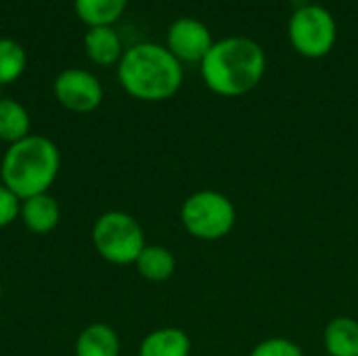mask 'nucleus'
Returning a JSON list of instances; mask_svg holds the SVG:
<instances>
[{
  "mask_svg": "<svg viewBox=\"0 0 358 356\" xmlns=\"http://www.w3.org/2000/svg\"><path fill=\"white\" fill-rule=\"evenodd\" d=\"M0 99H2V86H0Z\"/></svg>",
  "mask_w": 358,
  "mask_h": 356,
  "instance_id": "21",
  "label": "nucleus"
},
{
  "mask_svg": "<svg viewBox=\"0 0 358 356\" xmlns=\"http://www.w3.org/2000/svg\"><path fill=\"white\" fill-rule=\"evenodd\" d=\"M201 78L220 97H243L252 92L266 69V57L258 42L243 36L214 42L203 57Z\"/></svg>",
  "mask_w": 358,
  "mask_h": 356,
  "instance_id": "2",
  "label": "nucleus"
},
{
  "mask_svg": "<svg viewBox=\"0 0 358 356\" xmlns=\"http://www.w3.org/2000/svg\"><path fill=\"white\" fill-rule=\"evenodd\" d=\"M134 266L143 279H147L151 283H164L174 275L176 258L164 245H145V250L136 258Z\"/></svg>",
  "mask_w": 358,
  "mask_h": 356,
  "instance_id": "14",
  "label": "nucleus"
},
{
  "mask_svg": "<svg viewBox=\"0 0 358 356\" xmlns=\"http://www.w3.org/2000/svg\"><path fill=\"white\" fill-rule=\"evenodd\" d=\"M122 342L117 332L107 323H90L73 344V356H120Z\"/></svg>",
  "mask_w": 358,
  "mask_h": 356,
  "instance_id": "10",
  "label": "nucleus"
},
{
  "mask_svg": "<svg viewBox=\"0 0 358 356\" xmlns=\"http://www.w3.org/2000/svg\"><path fill=\"white\" fill-rule=\"evenodd\" d=\"M61 170V151L55 141L29 134L6 147L0 159V183L21 201L48 193Z\"/></svg>",
  "mask_w": 358,
  "mask_h": 356,
  "instance_id": "3",
  "label": "nucleus"
},
{
  "mask_svg": "<svg viewBox=\"0 0 358 356\" xmlns=\"http://www.w3.org/2000/svg\"><path fill=\"white\" fill-rule=\"evenodd\" d=\"M27 69V52L15 38H0V86L17 82Z\"/></svg>",
  "mask_w": 358,
  "mask_h": 356,
  "instance_id": "17",
  "label": "nucleus"
},
{
  "mask_svg": "<svg viewBox=\"0 0 358 356\" xmlns=\"http://www.w3.org/2000/svg\"><path fill=\"white\" fill-rule=\"evenodd\" d=\"M21 199L0 183V229H6L19 218Z\"/></svg>",
  "mask_w": 358,
  "mask_h": 356,
  "instance_id": "19",
  "label": "nucleus"
},
{
  "mask_svg": "<svg viewBox=\"0 0 358 356\" xmlns=\"http://www.w3.org/2000/svg\"><path fill=\"white\" fill-rule=\"evenodd\" d=\"M122 88L136 101L159 103L182 86V63L162 44L141 42L124 50L117 63Z\"/></svg>",
  "mask_w": 358,
  "mask_h": 356,
  "instance_id": "1",
  "label": "nucleus"
},
{
  "mask_svg": "<svg viewBox=\"0 0 358 356\" xmlns=\"http://www.w3.org/2000/svg\"><path fill=\"white\" fill-rule=\"evenodd\" d=\"M250 356H304V353L287 338H266L252 348Z\"/></svg>",
  "mask_w": 358,
  "mask_h": 356,
  "instance_id": "18",
  "label": "nucleus"
},
{
  "mask_svg": "<svg viewBox=\"0 0 358 356\" xmlns=\"http://www.w3.org/2000/svg\"><path fill=\"white\" fill-rule=\"evenodd\" d=\"M19 220L29 233L36 235H46L57 229L61 222V206L57 197L50 193H40L34 197H27L21 201L19 208Z\"/></svg>",
  "mask_w": 358,
  "mask_h": 356,
  "instance_id": "9",
  "label": "nucleus"
},
{
  "mask_svg": "<svg viewBox=\"0 0 358 356\" xmlns=\"http://www.w3.org/2000/svg\"><path fill=\"white\" fill-rule=\"evenodd\" d=\"M0 300H2V283H0Z\"/></svg>",
  "mask_w": 358,
  "mask_h": 356,
  "instance_id": "20",
  "label": "nucleus"
},
{
  "mask_svg": "<svg viewBox=\"0 0 358 356\" xmlns=\"http://www.w3.org/2000/svg\"><path fill=\"white\" fill-rule=\"evenodd\" d=\"M336 36H338L336 21L325 6L319 4L300 6L289 19L292 46L308 59L325 57L334 48Z\"/></svg>",
  "mask_w": 358,
  "mask_h": 356,
  "instance_id": "6",
  "label": "nucleus"
},
{
  "mask_svg": "<svg viewBox=\"0 0 358 356\" xmlns=\"http://www.w3.org/2000/svg\"><path fill=\"white\" fill-rule=\"evenodd\" d=\"M52 92L57 103L71 113H90L103 103V84L82 67L63 69L52 82Z\"/></svg>",
  "mask_w": 358,
  "mask_h": 356,
  "instance_id": "7",
  "label": "nucleus"
},
{
  "mask_svg": "<svg viewBox=\"0 0 358 356\" xmlns=\"http://www.w3.org/2000/svg\"><path fill=\"white\" fill-rule=\"evenodd\" d=\"M323 344L329 356H358V321L352 317H336L323 332Z\"/></svg>",
  "mask_w": 358,
  "mask_h": 356,
  "instance_id": "13",
  "label": "nucleus"
},
{
  "mask_svg": "<svg viewBox=\"0 0 358 356\" xmlns=\"http://www.w3.org/2000/svg\"><path fill=\"white\" fill-rule=\"evenodd\" d=\"M128 0H73V10L88 27L113 25L126 10Z\"/></svg>",
  "mask_w": 358,
  "mask_h": 356,
  "instance_id": "16",
  "label": "nucleus"
},
{
  "mask_svg": "<svg viewBox=\"0 0 358 356\" xmlns=\"http://www.w3.org/2000/svg\"><path fill=\"white\" fill-rule=\"evenodd\" d=\"M84 50L86 57L101 67H109L120 63L124 50H122V40L113 25H99V27H88L84 34Z\"/></svg>",
  "mask_w": 358,
  "mask_h": 356,
  "instance_id": "11",
  "label": "nucleus"
},
{
  "mask_svg": "<svg viewBox=\"0 0 358 356\" xmlns=\"http://www.w3.org/2000/svg\"><path fill=\"white\" fill-rule=\"evenodd\" d=\"M90 239L96 254L117 266L134 264L147 245L141 222L122 210L103 212L90 229Z\"/></svg>",
  "mask_w": 358,
  "mask_h": 356,
  "instance_id": "4",
  "label": "nucleus"
},
{
  "mask_svg": "<svg viewBox=\"0 0 358 356\" xmlns=\"http://www.w3.org/2000/svg\"><path fill=\"white\" fill-rule=\"evenodd\" d=\"M138 356H191V338L178 327H159L147 334Z\"/></svg>",
  "mask_w": 358,
  "mask_h": 356,
  "instance_id": "12",
  "label": "nucleus"
},
{
  "mask_svg": "<svg viewBox=\"0 0 358 356\" xmlns=\"http://www.w3.org/2000/svg\"><path fill=\"white\" fill-rule=\"evenodd\" d=\"M180 222L185 231L199 241H220L233 231L237 210L224 193L201 189L182 201Z\"/></svg>",
  "mask_w": 358,
  "mask_h": 356,
  "instance_id": "5",
  "label": "nucleus"
},
{
  "mask_svg": "<svg viewBox=\"0 0 358 356\" xmlns=\"http://www.w3.org/2000/svg\"><path fill=\"white\" fill-rule=\"evenodd\" d=\"M212 34L210 29L191 17L176 19L166 34V48L182 63H201L208 50L212 48Z\"/></svg>",
  "mask_w": 358,
  "mask_h": 356,
  "instance_id": "8",
  "label": "nucleus"
},
{
  "mask_svg": "<svg viewBox=\"0 0 358 356\" xmlns=\"http://www.w3.org/2000/svg\"><path fill=\"white\" fill-rule=\"evenodd\" d=\"M31 134V118L25 105L15 99H0V141L6 145L19 143Z\"/></svg>",
  "mask_w": 358,
  "mask_h": 356,
  "instance_id": "15",
  "label": "nucleus"
}]
</instances>
